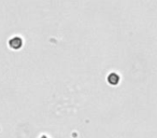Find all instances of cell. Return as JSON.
Masks as SVG:
<instances>
[{"mask_svg":"<svg viewBox=\"0 0 157 138\" xmlns=\"http://www.w3.org/2000/svg\"><path fill=\"white\" fill-rule=\"evenodd\" d=\"M9 44H10V46H11L12 49H14V50H17V49H20L21 46L23 45V41H22V39H21V38L14 37V38H12V39L10 40Z\"/></svg>","mask_w":157,"mask_h":138,"instance_id":"cell-1","label":"cell"},{"mask_svg":"<svg viewBox=\"0 0 157 138\" xmlns=\"http://www.w3.org/2000/svg\"><path fill=\"white\" fill-rule=\"evenodd\" d=\"M108 81H109V83L112 84V85H116V84L120 82V77H118L116 73H111V75H109V77H108Z\"/></svg>","mask_w":157,"mask_h":138,"instance_id":"cell-2","label":"cell"},{"mask_svg":"<svg viewBox=\"0 0 157 138\" xmlns=\"http://www.w3.org/2000/svg\"><path fill=\"white\" fill-rule=\"evenodd\" d=\"M40 138H48V137H46V136H41Z\"/></svg>","mask_w":157,"mask_h":138,"instance_id":"cell-3","label":"cell"}]
</instances>
